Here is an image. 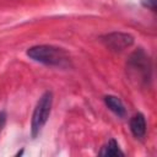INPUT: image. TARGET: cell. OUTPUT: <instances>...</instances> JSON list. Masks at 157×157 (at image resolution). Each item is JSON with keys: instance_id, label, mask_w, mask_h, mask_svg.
<instances>
[{"instance_id": "cell-1", "label": "cell", "mask_w": 157, "mask_h": 157, "mask_svg": "<svg viewBox=\"0 0 157 157\" xmlns=\"http://www.w3.org/2000/svg\"><path fill=\"white\" fill-rule=\"evenodd\" d=\"M27 55L34 61L53 66H64L69 63L67 54L61 48H56L53 45L32 47L27 50Z\"/></svg>"}, {"instance_id": "cell-2", "label": "cell", "mask_w": 157, "mask_h": 157, "mask_svg": "<svg viewBox=\"0 0 157 157\" xmlns=\"http://www.w3.org/2000/svg\"><path fill=\"white\" fill-rule=\"evenodd\" d=\"M52 104H53L52 92H45L37 102V105L33 110L32 121H31V128H32L31 130H32L33 137H36L42 130V128L45 125L52 110Z\"/></svg>"}, {"instance_id": "cell-3", "label": "cell", "mask_w": 157, "mask_h": 157, "mask_svg": "<svg viewBox=\"0 0 157 157\" xmlns=\"http://www.w3.org/2000/svg\"><path fill=\"white\" fill-rule=\"evenodd\" d=\"M128 69L132 74L134 78L137 77L139 80L146 82L150 78V72H151V64L146 53L141 49L132 53L128 61Z\"/></svg>"}, {"instance_id": "cell-4", "label": "cell", "mask_w": 157, "mask_h": 157, "mask_svg": "<svg viewBox=\"0 0 157 157\" xmlns=\"http://www.w3.org/2000/svg\"><path fill=\"white\" fill-rule=\"evenodd\" d=\"M101 40L108 49L114 50V52L124 50L134 43L132 36H130L128 33H121V32L108 33V34L101 37Z\"/></svg>"}, {"instance_id": "cell-5", "label": "cell", "mask_w": 157, "mask_h": 157, "mask_svg": "<svg viewBox=\"0 0 157 157\" xmlns=\"http://www.w3.org/2000/svg\"><path fill=\"white\" fill-rule=\"evenodd\" d=\"M130 130L135 137H144L146 134V120L141 113L135 114L130 120Z\"/></svg>"}, {"instance_id": "cell-6", "label": "cell", "mask_w": 157, "mask_h": 157, "mask_svg": "<svg viewBox=\"0 0 157 157\" xmlns=\"http://www.w3.org/2000/svg\"><path fill=\"white\" fill-rule=\"evenodd\" d=\"M104 102L107 104V107L118 117H125V107L123 104V102L115 97V96H105L104 97Z\"/></svg>"}, {"instance_id": "cell-7", "label": "cell", "mask_w": 157, "mask_h": 157, "mask_svg": "<svg viewBox=\"0 0 157 157\" xmlns=\"http://www.w3.org/2000/svg\"><path fill=\"white\" fill-rule=\"evenodd\" d=\"M101 155H102V156H123L124 152L120 151V148H119L117 141L112 139V140L103 147V150L101 151Z\"/></svg>"}, {"instance_id": "cell-8", "label": "cell", "mask_w": 157, "mask_h": 157, "mask_svg": "<svg viewBox=\"0 0 157 157\" xmlns=\"http://www.w3.org/2000/svg\"><path fill=\"white\" fill-rule=\"evenodd\" d=\"M156 1L157 0H141V4L145 7H148L151 10H155L156 9Z\"/></svg>"}, {"instance_id": "cell-9", "label": "cell", "mask_w": 157, "mask_h": 157, "mask_svg": "<svg viewBox=\"0 0 157 157\" xmlns=\"http://www.w3.org/2000/svg\"><path fill=\"white\" fill-rule=\"evenodd\" d=\"M5 121H6V114L4 112H0V130H2V128L5 126Z\"/></svg>"}]
</instances>
